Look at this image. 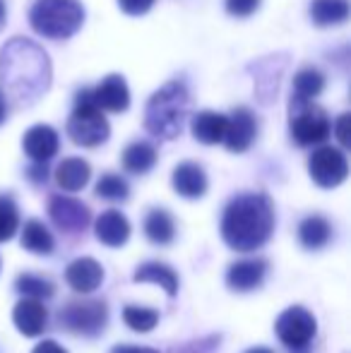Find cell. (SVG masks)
Listing matches in <instances>:
<instances>
[{
  "label": "cell",
  "mask_w": 351,
  "mask_h": 353,
  "mask_svg": "<svg viewBox=\"0 0 351 353\" xmlns=\"http://www.w3.org/2000/svg\"><path fill=\"white\" fill-rule=\"evenodd\" d=\"M53 68L48 53L27 37L0 48V92L12 108H29L48 92Z\"/></svg>",
  "instance_id": "6da1fadb"
},
{
  "label": "cell",
  "mask_w": 351,
  "mask_h": 353,
  "mask_svg": "<svg viewBox=\"0 0 351 353\" xmlns=\"http://www.w3.org/2000/svg\"><path fill=\"white\" fill-rule=\"evenodd\" d=\"M272 231H274V207L265 192H243L226 205L221 216V238L231 250H258L270 241Z\"/></svg>",
  "instance_id": "7a4b0ae2"
},
{
  "label": "cell",
  "mask_w": 351,
  "mask_h": 353,
  "mask_svg": "<svg viewBox=\"0 0 351 353\" xmlns=\"http://www.w3.org/2000/svg\"><path fill=\"white\" fill-rule=\"evenodd\" d=\"M190 116V92L183 82L171 79L157 89L145 106V130L157 140L181 137Z\"/></svg>",
  "instance_id": "3957f363"
},
{
  "label": "cell",
  "mask_w": 351,
  "mask_h": 353,
  "mask_svg": "<svg viewBox=\"0 0 351 353\" xmlns=\"http://www.w3.org/2000/svg\"><path fill=\"white\" fill-rule=\"evenodd\" d=\"M29 24L43 39L66 41L85 24V8L80 0H34Z\"/></svg>",
  "instance_id": "277c9868"
},
{
  "label": "cell",
  "mask_w": 351,
  "mask_h": 353,
  "mask_svg": "<svg viewBox=\"0 0 351 353\" xmlns=\"http://www.w3.org/2000/svg\"><path fill=\"white\" fill-rule=\"evenodd\" d=\"M68 137L77 144V147H99L108 140L111 135V125L103 118V111L94 103L92 87H85L75 94V108H72L70 118H68Z\"/></svg>",
  "instance_id": "5b68a950"
},
{
  "label": "cell",
  "mask_w": 351,
  "mask_h": 353,
  "mask_svg": "<svg viewBox=\"0 0 351 353\" xmlns=\"http://www.w3.org/2000/svg\"><path fill=\"white\" fill-rule=\"evenodd\" d=\"M289 132L299 147H318L332 135V123L328 111L318 106L315 99L310 101V99L294 97L289 103Z\"/></svg>",
  "instance_id": "8992f818"
},
{
  "label": "cell",
  "mask_w": 351,
  "mask_h": 353,
  "mask_svg": "<svg viewBox=\"0 0 351 353\" xmlns=\"http://www.w3.org/2000/svg\"><path fill=\"white\" fill-rule=\"evenodd\" d=\"M58 322L63 330L72 332V334L82 336H97L106 330L108 322V307L99 298H89V301H72L61 307L58 312Z\"/></svg>",
  "instance_id": "52a82bcc"
},
{
  "label": "cell",
  "mask_w": 351,
  "mask_h": 353,
  "mask_svg": "<svg viewBox=\"0 0 351 353\" xmlns=\"http://www.w3.org/2000/svg\"><path fill=\"white\" fill-rule=\"evenodd\" d=\"M308 173L315 185L330 190V188H337L347 181L349 161L342 149L330 147V144H318V149H313L308 159Z\"/></svg>",
  "instance_id": "ba28073f"
},
{
  "label": "cell",
  "mask_w": 351,
  "mask_h": 353,
  "mask_svg": "<svg viewBox=\"0 0 351 353\" xmlns=\"http://www.w3.org/2000/svg\"><path fill=\"white\" fill-rule=\"evenodd\" d=\"M274 332L281 339V344H286L291 351H305L310 341H313L315 332H318V325H315L313 312H308L301 305H294V307H286L277 317Z\"/></svg>",
  "instance_id": "9c48e42d"
},
{
  "label": "cell",
  "mask_w": 351,
  "mask_h": 353,
  "mask_svg": "<svg viewBox=\"0 0 351 353\" xmlns=\"http://www.w3.org/2000/svg\"><path fill=\"white\" fill-rule=\"evenodd\" d=\"M48 216L63 233H82L92 221V212L85 202L68 195H53L48 200Z\"/></svg>",
  "instance_id": "30bf717a"
},
{
  "label": "cell",
  "mask_w": 351,
  "mask_h": 353,
  "mask_svg": "<svg viewBox=\"0 0 351 353\" xmlns=\"http://www.w3.org/2000/svg\"><path fill=\"white\" fill-rule=\"evenodd\" d=\"M226 132H224V147L234 154H243L250 149V144L258 137V121L255 113L248 106H236L231 116H226Z\"/></svg>",
  "instance_id": "8fae6325"
},
{
  "label": "cell",
  "mask_w": 351,
  "mask_h": 353,
  "mask_svg": "<svg viewBox=\"0 0 351 353\" xmlns=\"http://www.w3.org/2000/svg\"><path fill=\"white\" fill-rule=\"evenodd\" d=\"M92 97L101 111L123 113L130 108V89L123 74H106L97 87H92Z\"/></svg>",
  "instance_id": "7c38bea8"
},
{
  "label": "cell",
  "mask_w": 351,
  "mask_h": 353,
  "mask_svg": "<svg viewBox=\"0 0 351 353\" xmlns=\"http://www.w3.org/2000/svg\"><path fill=\"white\" fill-rule=\"evenodd\" d=\"M22 147L24 154L32 161L48 163L58 154V149H61V137H58V132L51 125H43L41 123V125H32L24 132Z\"/></svg>",
  "instance_id": "4fadbf2b"
},
{
  "label": "cell",
  "mask_w": 351,
  "mask_h": 353,
  "mask_svg": "<svg viewBox=\"0 0 351 353\" xmlns=\"http://www.w3.org/2000/svg\"><path fill=\"white\" fill-rule=\"evenodd\" d=\"M171 183H174V190L185 200H197L207 192V173L200 163L195 161H183L174 168V176H171Z\"/></svg>",
  "instance_id": "5bb4252c"
},
{
  "label": "cell",
  "mask_w": 351,
  "mask_h": 353,
  "mask_svg": "<svg viewBox=\"0 0 351 353\" xmlns=\"http://www.w3.org/2000/svg\"><path fill=\"white\" fill-rule=\"evenodd\" d=\"M66 281L72 291L77 293H92L101 286L103 281V270L94 257H77L68 265L66 270Z\"/></svg>",
  "instance_id": "9a60e30c"
},
{
  "label": "cell",
  "mask_w": 351,
  "mask_h": 353,
  "mask_svg": "<svg viewBox=\"0 0 351 353\" xmlns=\"http://www.w3.org/2000/svg\"><path fill=\"white\" fill-rule=\"evenodd\" d=\"M48 312L37 298H22L12 310V322L24 336H39L46 330Z\"/></svg>",
  "instance_id": "2e32d148"
},
{
  "label": "cell",
  "mask_w": 351,
  "mask_h": 353,
  "mask_svg": "<svg viewBox=\"0 0 351 353\" xmlns=\"http://www.w3.org/2000/svg\"><path fill=\"white\" fill-rule=\"evenodd\" d=\"M94 233L106 248H121L130 238V221L118 210H108L94 223Z\"/></svg>",
  "instance_id": "e0dca14e"
},
{
  "label": "cell",
  "mask_w": 351,
  "mask_h": 353,
  "mask_svg": "<svg viewBox=\"0 0 351 353\" xmlns=\"http://www.w3.org/2000/svg\"><path fill=\"white\" fill-rule=\"evenodd\" d=\"M267 265L265 260H241L234 262L226 272V283H229L231 291H253L258 288L265 279Z\"/></svg>",
  "instance_id": "ac0fdd59"
},
{
  "label": "cell",
  "mask_w": 351,
  "mask_h": 353,
  "mask_svg": "<svg viewBox=\"0 0 351 353\" xmlns=\"http://www.w3.org/2000/svg\"><path fill=\"white\" fill-rule=\"evenodd\" d=\"M226 121L229 118L224 113H217V111H200L192 116L190 121V130L192 137L202 144H221L224 140V132H226Z\"/></svg>",
  "instance_id": "d6986e66"
},
{
  "label": "cell",
  "mask_w": 351,
  "mask_h": 353,
  "mask_svg": "<svg viewBox=\"0 0 351 353\" xmlns=\"http://www.w3.org/2000/svg\"><path fill=\"white\" fill-rule=\"evenodd\" d=\"M89 176H92V166L80 157L63 159L56 168V183L66 192H80L89 183Z\"/></svg>",
  "instance_id": "ffe728a7"
},
{
  "label": "cell",
  "mask_w": 351,
  "mask_h": 353,
  "mask_svg": "<svg viewBox=\"0 0 351 353\" xmlns=\"http://www.w3.org/2000/svg\"><path fill=\"white\" fill-rule=\"evenodd\" d=\"M310 19L315 27H337L349 19V0H313Z\"/></svg>",
  "instance_id": "44dd1931"
},
{
  "label": "cell",
  "mask_w": 351,
  "mask_h": 353,
  "mask_svg": "<svg viewBox=\"0 0 351 353\" xmlns=\"http://www.w3.org/2000/svg\"><path fill=\"white\" fill-rule=\"evenodd\" d=\"M123 168L128 173H135V176H142V173H150L157 163V149L154 144L150 142H132L126 147L121 157Z\"/></svg>",
  "instance_id": "7402d4cb"
},
{
  "label": "cell",
  "mask_w": 351,
  "mask_h": 353,
  "mask_svg": "<svg viewBox=\"0 0 351 353\" xmlns=\"http://www.w3.org/2000/svg\"><path fill=\"white\" fill-rule=\"evenodd\" d=\"M330 236H332L330 221L325 216H318V214L305 216L299 226V241L305 250H320L330 241Z\"/></svg>",
  "instance_id": "603a6c76"
},
{
  "label": "cell",
  "mask_w": 351,
  "mask_h": 353,
  "mask_svg": "<svg viewBox=\"0 0 351 353\" xmlns=\"http://www.w3.org/2000/svg\"><path fill=\"white\" fill-rule=\"evenodd\" d=\"M135 281L137 283H157L164 288L169 296L178 293V274L171 267L161 265V262H147V265L135 270Z\"/></svg>",
  "instance_id": "cb8c5ba5"
},
{
  "label": "cell",
  "mask_w": 351,
  "mask_h": 353,
  "mask_svg": "<svg viewBox=\"0 0 351 353\" xmlns=\"http://www.w3.org/2000/svg\"><path fill=\"white\" fill-rule=\"evenodd\" d=\"M145 236L157 245H169L176 236V223L166 210H152L145 216Z\"/></svg>",
  "instance_id": "d4e9b609"
},
{
  "label": "cell",
  "mask_w": 351,
  "mask_h": 353,
  "mask_svg": "<svg viewBox=\"0 0 351 353\" xmlns=\"http://www.w3.org/2000/svg\"><path fill=\"white\" fill-rule=\"evenodd\" d=\"M53 236L46 226H43L39 219H29L22 228V248L29 252H37V255H48L53 250Z\"/></svg>",
  "instance_id": "484cf974"
},
{
  "label": "cell",
  "mask_w": 351,
  "mask_h": 353,
  "mask_svg": "<svg viewBox=\"0 0 351 353\" xmlns=\"http://www.w3.org/2000/svg\"><path fill=\"white\" fill-rule=\"evenodd\" d=\"M325 89V74L318 68H301L294 74V97L299 99H318Z\"/></svg>",
  "instance_id": "4316f807"
},
{
  "label": "cell",
  "mask_w": 351,
  "mask_h": 353,
  "mask_svg": "<svg viewBox=\"0 0 351 353\" xmlns=\"http://www.w3.org/2000/svg\"><path fill=\"white\" fill-rule=\"evenodd\" d=\"M94 192H97V197H101V200L123 202V200H128V195H130V185H128L126 178L118 176V173H103V176L99 178Z\"/></svg>",
  "instance_id": "83f0119b"
},
{
  "label": "cell",
  "mask_w": 351,
  "mask_h": 353,
  "mask_svg": "<svg viewBox=\"0 0 351 353\" xmlns=\"http://www.w3.org/2000/svg\"><path fill=\"white\" fill-rule=\"evenodd\" d=\"M123 320L135 332H152L159 325V312L142 305H126L123 307Z\"/></svg>",
  "instance_id": "f1b7e54d"
},
{
  "label": "cell",
  "mask_w": 351,
  "mask_h": 353,
  "mask_svg": "<svg viewBox=\"0 0 351 353\" xmlns=\"http://www.w3.org/2000/svg\"><path fill=\"white\" fill-rule=\"evenodd\" d=\"M14 288H17L24 298H37V301H46V298H51L53 293H56L51 281L37 274H19Z\"/></svg>",
  "instance_id": "f546056e"
},
{
  "label": "cell",
  "mask_w": 351,
  "mask_h": 353,
  "mask_svg": "<svg viewBox=\"0 0 351 353\" xmlns=\"http://www.w3.org/2000/svg\"><path fill=\"white\" fill-rule=\"evenodd\" d=\"M19 228V212L10 197H0V243L10 241Z\"/></svg>",
  "instance_id": "4dcf8cb0"
},
{
  "label": "cell",
  "mask_w": 351,
  "mask_h": 353,
  "mask_svg": "<svg viewBox=\"0 0 351 353\" xmlns=\"http://www.w3.org/2000/svg\"><path fill=\"white\" fill-rule=\"evenodd\" d=\"M263 0H224V8L231 17H250L253 12H258Z\"/></svg>",
  "instance_id": "1f68e13d"
},
{
  "label": "cell",
  "mask_w": 351,
  "mask_h": 353,
  "mask_svg": "<svg viewBox=\"0 0 351 353\" xmlns=\"http://www.w3.org/2000/svg\"><path fill=\"white\" fill-rule=\"evenodd\" d=\"M157 0H118V8L123 10L130 17H140V14H147L152 8H154Z\"/></svg>",
  "instance_id": "d6a6232c"
},
{
  "label": "cell",
  "mask_w": 351,
  "mask_h": 353,
  "mask_svg": "<svg viewBox=\"0 0 351 353\" xmlns=\"http://www.w3.org/2000/svg\"><path fill=\"white\" fill-rule=\"evenodd\" d=\"M349 123H351V116H349V113H342V116L337 118V125H334V135H337V140H339L342 147H349V144H351Z\"/></svg>",
  "instance_id": "836d02e7"
},
{
  "label": "cell",
  "mask_w": 351,
  "mask_h": 353,
  "mask_svg": "<svg viewBox=\"0 0 351 353\" xmlns=\"http://www.w3.org/2000/svg\"><path fill=\"white\" fill-rule=\"evenodd\" d=\"M29 178H32L34 183H46V178H48V168H46V163L34 161V163H32V168H29Z\"/></svg>",
  "instance_id": "e575fe53"
},
{
  "label": "cell",
  "mask_w": 351,
  "mask_h": 353,
  "mask_svg": "<svg viewBox=\"0 0 351 353\" xmlns=\"http://www.w3.org/2000/svg\"><path fill=\"white\" fill-rule=\"evenodd\" d=\"M32 353H68L63 349L61 344H56V341H41V344H37V349Z\"/></svg>",
  "instance_id": "d590c367"
},
{
  "label": "cell",
  "mask_w": 351,
  "mask_h": 353,
  "mask_svg": "<svg viewBox=\"0 0 351 353\" xmlns=\"http://www.w3.org/2000/svg\"><path fill=\"white\" fill-rule=\"evenodd\" d=\"M111 353H159L157 349H150V346H113Z\"/></svg>",
  "instance_id": "8d00e7d4"
},
{
  "label": "cell",
  "mask_w": 351,
  "mask_h": 353,
  "mask_svg": "<svg viewBox=\"0 0 351 353\" xmlns=\"http://www.w3.org/2000/svg\"><path fill=\"white\" fill-rule=\"evenodd\" d=\"M5 118H8V101H5L3 92H0V125L5 123Z\"/></svg>",
  "instance_id": "74e56055"
},
{
  "label": "cell",
  "mask_w": 351,
  "mask_h": 353,
  "mask_svg": "<svg viewBox=\"0 0 351 353\" xmlns=\"http://www.w3.org/2000/svg\"><path fill=\"white\" fill-rule=\"evenodd\" d=\"M5 19H8V10H5V3L0 0V29L5 27Z\"/></svg>",
  "instance_id": "f35d334b"
},
{
  "label": "cell",
  "mask_w": 351,
  "mask_h": 353,
  "mask_svg": "<svg viewBox=\"0 0 351 353\" xmlns=\"http://www.w3.org/2000/svg\"><path fill=\"white\" fill-rule=\"evenodd\" d=\"M245 353H274V351L267 349V346H255V349H248Z\"/></svg>",
  "instance_id": "ab89813d"
}]
</instances>
